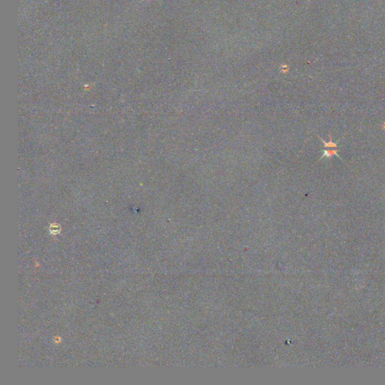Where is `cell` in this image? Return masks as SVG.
Here are the masks:
<instances>
[{
    "label": "cell",
    "mask_w": 385,
    "mask_h": 385,
    "mask_svg": "<svg viewBox=\"0 0 385 385\" xmlns=\"http://www.w3.org/2000/svg\"><path fill=\"white\" fill-rule=\"evenodd\" d=\"M323 156L320 157V159H322L323 158L327 157V159H330L333 155H336L337 157H338V154L337 153L338 152V150H323Z\"/></svg>",
    "instance_id": "cell-1"
},
{
    "label": "cell",
    "mask_w": 385,
    "mask_h": 385,
    "mask_svg": "<svg viewBox=\"0 0 385 385\" xmlns=\"http://www.w3.org/2000/svg\"><path fill=\"white\" fill-rule=\"evenodd\" d=\"M321 142H323V145H324V147H337V143L333 142V141H332V136L330 135V142H324L321 138H320Z\"/></svg>",
    "instance_id": "cell-2"
}]
</instances>
